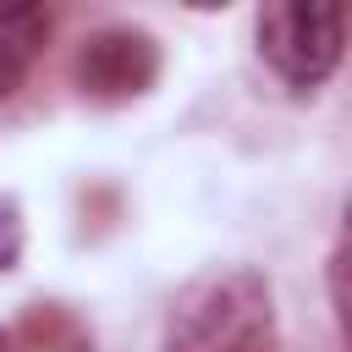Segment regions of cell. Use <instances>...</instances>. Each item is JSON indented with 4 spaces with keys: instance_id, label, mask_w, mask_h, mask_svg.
<instances>
[{
    "instance_id": "obj_7",
    "label": "cell",
    "mask_w": 352,
    "mask_h": 352,
    "mask_svg": "<svg viewBox=\"0 0 352 352\" xmlns=\"http://www.w3.org/2000/svg\"><path fill=\"white\" fill-rule=\"evenodd\" d=\"M336 264L352 270V204H346V231H341V258H336Z\"/></svg>"
},
{
    "instance_id": "obj_1",
    "label": "cell",
    "mask_w": 352,
    "mask_h": 352,
    "mask_svg": "<svg viewBox=\"0 0 352 352\" xmlns=\"http://www.w3.org/2000/svg\"><path fill=\"white\" fill-rule=\"evenodd\" d=\"M165 352H275V297L248 264H214L182 286Z\"/></svg>"
},
{
    "instance_id": "obj_5",
    "label": "cell",
    "mask_w": 352,
    "mask_h": 352,
    "mask_svg": "<svg viewBox=\"0 0 352 352\" xmlns=\"http://www.w3.org/2000/svg\"><path fill=\"white\" fill-rule=\"evenodd\" d=\"M16 258H22V220H16V209L0 198V275H6Z\"/></svg>"
},
{
    "instance_id": "obj_6",
    "label": "cell",
    "mask_w": 352,
    "mask_h": 352,
    "mask_svg": "<svg viewBox=\"0 0 352 352\" xmlns=\"http://www.w3.org/2000/svg\"><path fill=\"white\" fill-rule=\"evenodd\" d=\"M336 302H341V330L352 336V270L336 264Z\"/></svg>"
},
{
    "instance_id": "obj_2",
    "label": "cell",
    "mask_w": 352,
    "mask_h": 352,
    "mask_svg": "<svg viewBox=\"0 0 352 352\" xmlns=\"http://www.w3.org/2000/svg\"><path fill=\"white\" fill-rule=\"evenodd\" d=\"M341 44H346V16L330 0H275L258 11V50L292 88L324 82L341 60Z\"/></svg>"
},
{
    "instance_id": "obj_4",
    "label": "cell",
    "mask_w": 352,
    "mask_h": 352,
    "mask_svg": "<svg viewBox=\"0 0 352 352\" xmlns=\"http://www.w3.org/2000/svg\"><path fill=\"white\" fill-rule=\"evenodd\" d=\"M50 33V11L28 0H0V99H11Z\"/></svg>"
},
{
    "instance_id": "obj_3",
    "label": "cell",
    "mask_w": 352,
    "mask_h": 352,
    "mask_svg": "<svg viewBox=\"0 0 352 352\" xmlns=\"http://www.w3.org/2000/svg\"><path fill=\"white\" fill-rule=\"evenodd\" d=\"M154 72H160L154 38L138 28H99L77 50V88L88 99H132L154 82Z\"/></svg>"
}]
</instances>
